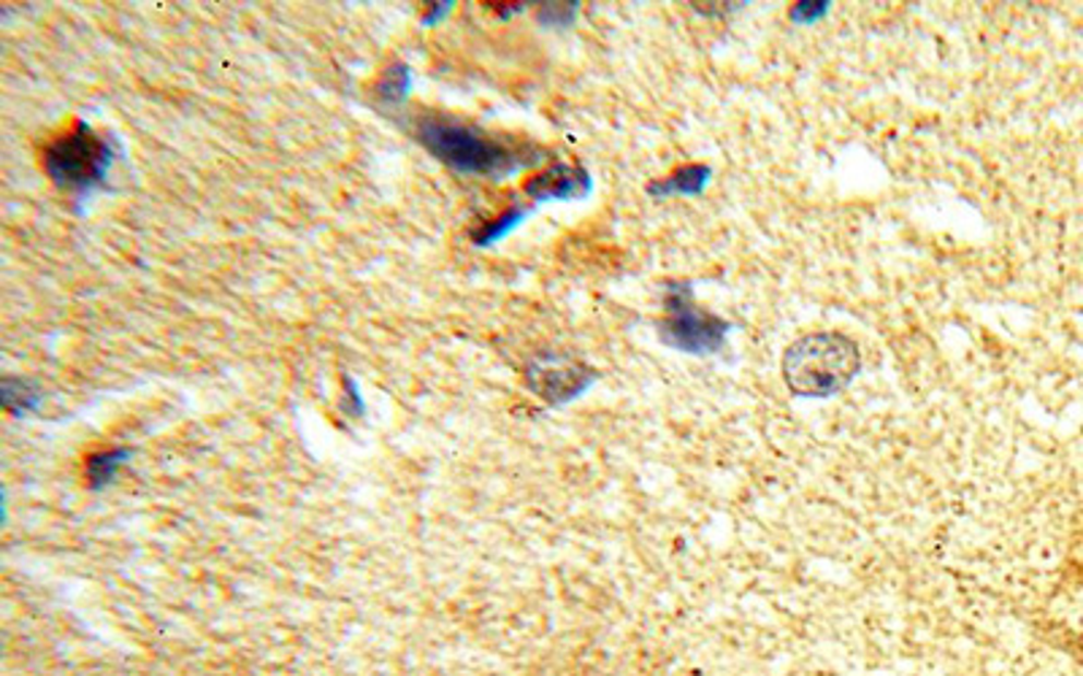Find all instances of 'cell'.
<instances>
[{
	"label": "cell",
	"instance_id": "obj_1",
	"mask_svg": "<svg viewBox=\"0 0 1083 676\" xmlns=\"http://www.w3.org/2000/svg\"><path fill=\"white\" fill-rule=\"evenodd\" d=\"M418 141L458 173H477V177H507L526 166H537L542 160V149L534 144L496 138L471 128L466 122L447 120V117H425L418 122Z\"/></svg>",
	"mask_w": 1083,
	"mask_h": 676
},
{
	"label": "cell",
	"instance_id": "obj_2",
	"mask_svg": "<svg viewBox=\"0 0 1083 676\" xmlns=\"http://www.w3.org/2000/svg\"><path fill=\"white\" fill-rule=\"evenodd\" d=\"M858 347L843 334H813L785 349L783 379L799 398H832L856 379Z\"/></svg>",
	"mask_w": 1083,
	"mask_h": 676
},
{
	"label": "cell",
	"instance_id": "obj_3",
	"mask_svg": "<svg viewBox=\"0 0 1083 676\" xmlns=\"http://www.w3.org/2000/svg\"><path fill=\"white\" fill-rule=\"evenodd\" d=\"M115 162V146L84 122H76L69 133L55 138L44 152V168L58 188L89 193L98 188Z\"/></svg>",
	"mask_w": 1083,
	"mask_h": 676
},
{
	"label": "cell",
	"instance_id": "obj_4",
	"mask_svg": "<svg viewBox=\"0 0 1083 676\" xmlns=\"http://www.w3.org/2000/svg\"><path fill=\"white\" fill-rule=\"evenodd\" d=\"M659 330L661 341L666 347L694 354V358H699V354L705 358V354H718L726 347V334L732 330V325L726 319L699 309L694 303L691 290L686 285H681L666 295L664 317H661Z\"/></svg>",
	"mask_w": 1083,
	"mask_h": 676
},
{
	"label": "cell",
	"instance_id": "obj_5",
	"mask_svg": "<svg viewBox=\"0 0 1083 676\" xmlns=\"http://www.w3.org/2000/svg\"><path fill=\"white\" fill-rule=\"evenodd\" d=\"M597 374L588 365L566 363V360H537L526 371L531 390L547 403H569L593 385Z\"/></svg>",
	"mask_w": 1083,
	"mask_h": 676
},
{
	"label": "cell",
	"instance_id": "obj_6",
	"mask_svg": "<svg viewBox=\"0 0 1083 676\" xmlns=\"http://www.w3.org/2000/svg\"><path fill=\"white\" fill-rule=\"evenodd\" d=\"M526 195L534 203L547 201H580L591 193V177L582 166H566L555 162L540 177H531L526 182Z\"/></svg>",
	"mask_w": 1083,
	"mask_h": 676
},
{
	"label": "cell",
	"instance_id": "obj_7",
	"mask_svg": "<svg viewBox=\"0 0 1083 676\" xmlns=\"http://www.w3.org/2000/svg\"><path fill=\"white\" fill-rule=\"evenodd\" d=\"M712 179V168L710 166H683L677 168L670 177L659 179L648 188L650 195L655 198H672V195H699L705 193V188Z\"/></svg>",
	"mask_w": 1083,
	"mask_h": 676
},
{
	"label": "cell",
	"instance_id": "obj_8",
	"mask_svg": "<svg viewBox=\"0 0 1083 676\" xmlns=\"http://www.w3.org/2000/svg\"><path fill=\"white\" fill-rule=\"evenodd\" d=\"M131 458V449H104V452H95L87 458V484L93 490H104L109 487L117 479L125 460Z\"/></svg>",
	"mask_w": 1083,
	"mask_h": 676
},
{
	"label": "cell",
	"instance_id": "obj_9",
	"mask_svg": "<svg viewBox=\"0 0 1083 676\" xmlns=\"http://www.w3.org/2000/svg\"><path fill=\"white\" fill-rule=\"evenodd\" d=\"M526 217H529V208H524V206L507 208V212H504L502 217L491 219V222H485V225H480V230H477V233H474V244L477 246H491V244H496V241L507 239V236L513 233V230L518 228V225L524 222Z\"/></svg>",
	"mask_w": 1083,
	"mask_h": 676
},
{
	"label": "cell",
	"instance_id": "obj_10",
	"mask_svg": "<svg viewBox=\"0 0 1083 676\" xmlns=\"http://www.w3.org/2000/svg\"><path fill=\"white\" fill-rule=\"evenodd\" d=\"M409 87H412V71L404 63H393L387 71L380 76L377 82V98L385 100V104L398 106L407 100Z\"/></svg>",
	"mask_w": 1083,
	"mask_h": 676
},
{
	"label": "cell",
	"instance_id": "obj_11",
	"mask_svg": "<svg viewBox=\"0 0 1083 676\" xmlns=\"http://www.w3.org/2000/svg\"><path fill=\"white\" fill-rule=\"evenodd\" d=\"M0 390H3L5 411H11V414H31L41 406V396H38L36 387L22 379H11L9 376V379H3Z\"/></svg>",
	"mask_w": 1083,
	"mask_h": 676
},
{
	"label": "cell",
	"instance_id": "obj_12",
	"mask_svg": "<svg viewBox=\"0 0 1083 676\" xmlns=\"http://www.w3.org/2000/svg\"><path fill=\"white\" fill-rule=\"evenodd\" d=\"M577 9H580V5H577V3H547V5H542L540 22H542L544 27H555V31H564V27H569L571 22H575Z\"/></svg>",
	"mask_w": 1083,
	"mask_h": 676
},
{
	"label": "cell",
	"instance_id": "obj_13",
	"mask_svg": "<svg viewBox=\"0 0 1083 676\" xmlns=\"http://www.w3.org/2000/svg\"><path fill=\"white\" fill-rule=\"evenodd\" d=\"M827 14H829L827 0H818V3H796L794 9L789 11V16L794 25H813V22L823 20Z\"/></svg>",
	"mask_w": 1083,
	"mask_h": 676
},
{
	"label": "cell",
	"instance_id": "obj_14",
	"mask_svg": "<svg viewBox=\"0 0 1083 676\" xmlns=\"http://www.w3.org/2000/svg\"><path fill=\"white\" fill-rule=\"evenodd\" d=\"M345 390H347L345 411H347V414H352V417H361L363 411H366V406H363L361 390H358L356 379H345Z\"/></svg>",
	"mask_w": 1083,
	"mask_h": 676
},
{
	"label": "cell",
	"instance_id": "obj_15",
	"mask_svg": "<svg viewBox=\"0 0 1083 676\" xmlns=\"http://www.w3.org/2000/svg\"><path fill=\"white\" fill-rule=\"evenodd\" d=\"M453 11V3H436V5H431L429 11L423 14V25H436V22L442 20V16H447Z\"/></svg>",
	"mask_w": 1083,
	"mask_h": 676
}]
</instances>
